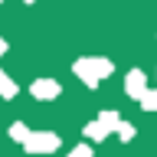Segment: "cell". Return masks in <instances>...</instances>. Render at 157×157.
I'll use <instances>...</instances> for the list:
<instances>
[{
  "label": "cell",
  "mask_w": 157,
  "mask_h": 157,
  "mask_svg": "<svg viewBox=\"0 0 157 157\" xmlns=\"http://www.w3.org/2000/svg\"><path fill=\"white\" fill-rule=\"evenodd\" d=\"M124 92H128L131 98H141V95L147 92V75L141 72V69H131V72L124 75Z\"/></svg>",
  "instance_id": "cell-4"
},
{
  "label": "cell",
  "mask_w": 157,
  "mask_h": 157,
  "mask_svg": "<svg viewBox=\"0 0 157 157\" xmlns=\"http://www.w3.org/2000/svg\"><path fill=\"white\" fill-rule=\"evenodd\" d=\"M137 101H141V108H144V111H157V92H154V88H147Z\"/></svg>",
  "instance_id": "cell-9"
},
{
  "label": "cell",
  "mask_w": 157,
  "mask_h": 157,
  "mask_svg": "<svg viewBox=\"0 0 157 157\" xmlns=\"http://www.w3.org/2000/svg\"><path fill=\"white\" fill-rule=\"evenodd\" d=\"M95 121H98L101 128H105V134H111V131H115V124L121 121V118H118V111H111V108H105V111H101V115H98Z\"/></svg>",
  "instance_id": "cell-5"
},
{
  "label": "cell",
  "mask_w": 157,
  "mask_h": 157,
  "mask_svg": "<svg viewBox=\"0 0 157 157\" xmlns=\"http://www.w3.org/2000/svg\"><path fill=\"white\" fill-rule=\"evenodd\" d=\"M82 134H85L88 137V141H105V128H101V124H98V121H92V124H85V128H82Z\"/></svg>",
  "instance_id": "cell-7"
},
{
  "label": "cell",
  "mask_w": 157,
  "mask_h": 157,
  "mask_svg": "<svg viewBox=\"0 0 157 157\" xmlns=\"http://www.w3.org/2000/svg\"><path fill=\"white\" fill-rule=\"evenodd\" d=\"M66 157H92V147H88V144H78V147H72Z\"/></svg>",
  "instance_id": "cell-11"
},
{
  "label": "cell",
  "mask_w": 157,
  "mask_h": 157,
  "mask_svg": "<svg viewBox=\"0 0 157 157\" xmlns=\"http://www.w3.org/2000/svg\"><path fill=\"white\" fill-rule=\"evenodd\" d=\"M0 3H3V0H0Z\"/></svg>",
  "instance_id": "cell-14"
},
{
  "label": "cell",
  "mask_w": 157,
  "mask_h": 157,
  "mask_svg": "<svg viewBox=\"0 0 157 157\" xmlns=\"http://www.w3.org/2000/svg\"><path fill=\"white\" fill-rule=\"evenodd\" d=\"M59 82H52V78H36L33 85H29V95L39 98V101H52V98H59Z\"/></svg>",
  "instance_id": "cell-3"
},
{
  "label": "cell",
  "mask_w": 157,
  "mask_h": 157,
  "mask_svg": "<svg viewBox=\"0 0 157 157\" xmlns=\"http://www.w3.org/2000/svg\"><path fill=\"white\" fill-rule=\"evenodd\" d=\"M29 134V128L23 124V121H13V124H10V137H13V141H20V144H23V137Z\"/></svg>",
  "instance_id": "cell-10"
},
{
  "label": "cell",
  "mask_w": 157,
  "mask_h": 157,
  "mask_svg": "<svg viewBox=\"0 0 157 157\" xmlns=\"http://www.w3.org/2000/svg\"><path fill=\"white\" fill-rule=\"evenodd\" d=\"M111 134H118V137H121V141H131V137H134L137 131H134V124H128V121H118V124H115V131H111Z\"/></svg>",
  "instance_id": "cell-8"
},
{
  "label": "cell",
  "mask_w": 157,
  "mask_h": 157,
  "mask_svg": "<svg viewBox=\"0 0 157 157\" xmlns=\"http://www.w3.org/2000/svg\"><path fill=\"white\" fill-rule=\"evenodd\" d=\"M111 69H115V66H111V59H105V56H85V59H78L75 66H72V72H75L88 88H95L101 78L111 75Z\"/></svg>",
  "instance_id": "cell-1"
},
{
  "label": "cell",
  "mask_w": 157,
  "mask_h": 157,
  "mask_svg": "<svg viewBox=\"0 0 157 157\" xmlns=\"http://www.w3.org/2000/svg\"><path fill=\"white\" fill-rule=\"evenodd\" d=\"M23 3H36V0H23Z\"/></svg>",
  "instance_id": "cell-13"
},
{
  "label": "cell",
  "mask_w": 157,
  "mask_h": 157,
  "mask_svg": "<svg viewBox=\"0 0 157 157\" xmlns=\"http://www.w3.org/2000/svg\"><path fill=\"white\" fill-rule=\"evenodd\" d=\"M17 92H20L17 82H13V78H10L7 72L0 69V95H3V98H17Z\"/></svg>",
  "instance_id": "cell-6"
},
{
  "label": "cell",
  "mask_w": 157,
  "mask_h": 157,
  "mask_svg": "<svg viewBox=\"0 0 157 157\" xmlns=\"http://www.w3.org/2000/svg\"><path fill=\"white\" fill-rule=\"evenodd\" d=\"M3 52H7V39L0 36V56H3Z\"/></svg>",
  "instance_id": "cell-12"
},
{
  "label": "cell",
  "mask_w": 157,
  "mask_h": 157,
  "mask_svg": "<svg viewBox=\"0 0 157 157\" xmlns=\"http://www.w3.org/2000/svg\"><path fill=\"white\" fill-rule=\"evenodd\" d=\"M59 134H52V131H29L26 137H23V147H26V154H52V151H59Z\"/></svg>",
  "instance_id": "cell-2"
}]
</instances>
